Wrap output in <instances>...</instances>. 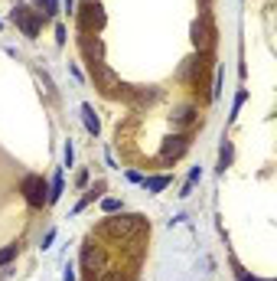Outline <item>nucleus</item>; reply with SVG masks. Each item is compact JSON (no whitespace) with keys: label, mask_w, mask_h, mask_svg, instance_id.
Here are the masks:
<instances>
[{"label":"nucleus","mask_w":277,"mask_h":281,"mask_svg":"<svg viewBox=\"0 0 277 281\" xmlns=\"http://www.w3.org/2000/svg\"><path fill=\"white\" fill-rule=\"evenodd\" d=\"M62 281H75V271H72V265L66 268V278H62Z\"/></svg>","instance_id":"dca6fc26"},{"label":"nucleus","mask_w":277,"mask_h":281,"mask_svg":"<svg viewBox=\"0 0 277 281\" xmlns=\"http://www.w3.org/2000/svg\"><path fill=\"white\" fill-rule=\"evenodd\" d=\"M193 118H196V108H193V105H183V108H176L173 125L176 128H186V125H193Z\"/></svg>","instance_id":"0eeeda50"},{"label":"nucleus","mask_w":277,"mask_h":281,"mask_svg":"<svg viewBox=\"0 0 277 281\" xmlns=\"http://www.w3.org/2000/svg\"><path fill=\"white\" fill-rule=\"evenodd\" d=\"M23 193H26V203H30V206H36V209L49 203L46 180H42V177H26V180H23Z\"/></svg>","instance_id":"7ed1b4c3"},{"label":"nucleus","mask_w":277,"mask_h":281,"mask_svg":"<svg viewBox=\"0 0 277 281\" xmlns=\"http://www.w3.org/2000/svg\"><path fill=\"white\" fill-rule=\"evenodd\" d=\"M101 229L111 235H131V232L144 229V216H114V219H104Z\"/></svg>","instance_id":"f257e3e1"},{"label":"nucleus","mask_w":277,"mask_h":281,"mask_svg":"<svg viewBox=\"0 0 277 281\" xmlns=\"http://www.w3.org/2000/svg\"><path fill=\"white\" fill-rule=\"evenodd\" d=\"M166 187H169V177H150V180H144V190L147 193H160Z\"/></svg>","instance_id":"1a4fd4ad"},{"label":"nucleus","mask_w":277,"mask_h":281,"mask_svg":"<svg viewBox=\"0 0 277 281\" xmlns=\"http://www.w3.org/2000/svg\"><path fill=\"white\" fill-rule=\"evenodd\" d=\"M72 157H75V151H72V140L66 144V167H72Z\"/></svg>","instance_id":"4468645a"},{"label":"nucleus","mask_w":277,"mask_h":281,"mask_svg":"<svg viewBox=\"0 0 277 281\" xmlns=\"http://www.w3.org/2000/svg\"><path fill=\"white\" fill-rule=\"evenodd\" d=\"M82 115H85L88 134H98V131H101V125H98V118H95V108H92V105H82Z\"/></svg>","instance_id":"6e6552de"},{"label":"nucleus","mask_w":277,"mask_h":281,"mask_svg":"<svg viewBox=\"0 0 277 281\" xmlns=\"http://www.w3.org/2000/svg\"><path fill=\"white\" fill-rule=\"evenodd\" d=\"M10 20L23 30V36H26V39H36V33H39V20H36V13H33L30 7H13V10H10Z\"/></svg>","instance_id":"f03ea898"},{"label":"nucleus","mask_w":277,"mask_h":281,"mask_svg":"<svg viewBox=\"0 0 277 281\" xmlns=\"http://www.w3.org/2000/svg\"><path fill=\"white\" fill-rule=\"evenodd\" d=\"M101 206H104V213H118V209H121V199H114V196H111V199H104Z\"/></svg>","instance_id":"ddd939ff"},{"label":"nucleus","mask_w":277,"mask_h":281,"mask_svg":"<svg viewBox=\"0 0 277 281\" xmlns=\"http://www.w3.org/2000/svg\"><path fill=\"white\" fill-rule=\"evenodd\" d=\"M104 23V13H101V7L98 4H88V7H82V30L88 33L92 26H101Z\"/></svg>","instance_id":"423d86ee"},{"label":"nucleus","mask_w":277,"mask_h":281,"mask_svg":"<svg viewBox=\"0 0 277 281\" xmlns=\"http://www.w3.org/2000/svg\"><path fill=\"white\" fill-rule=\"evenodd\" d=\"M199 177H202V170L196 167V170L189 173V180H186V187H183V193H180V196H189V193H193V187H196V180H199Z\"/></svg>","instance_id":"9d476101"},{"label":"nucleus","mask_w":277,"mask_h":281,"mask_svg":"<svg viewBox=\"0 0 277 281\" xmlns=\"http://www.w3.org/2000/svg\"><path fill=\"white\" fill-rule=\"evenodd\" d=\"M62 196V173H56V180H52V193H49V203H56Z\"/></svg>","instance_id":"f8f14e48"},{"label":"nucleus","mask_w":277,"mask_h":281,"mask_svg":"<svg viewBox=\"0 0 277 281\" xmlns=\"http://www.w3.org/2000/svg\"><path fill=\"white\" fill-rule=\"evenodd\" d=\"M16 252H20V245H7V249L0 252V268H4L7 262H13V255H16Z\"/></svg>","instance_id":"9b49d317"},{"label":"nucleus","mask_w":277,"mask_h":281,"mask_svg":"<svg viewBox=\"0 0 277 281\" xmlns=\"http://www.w3.org/2000/svg\"><path fill=\"white\" fill-rule=\"evenodd\" d=\"M186 147H189V137L186 134H176V137H169L166 144H163V160H176Z\"/></svg>","instance_id":"39448f33"},{"label":"nucleus","mask_w":277,"mask_h":281,"mask_svg":"<svg viewBox=\"0 0 277 281\" xmlns=\"http://www.w3.org/2000/svg\"><path fill=\"white\" fill-rule=\"evenodd\" d=\"M92 72H95V78H98V85H101V89L108 92V95H114V92L121 89V78L114 75L104 63H92Z\"/></svg>","instance_id":"20e7f679"},{"label":"nucleus","mask_w":277,"mask_h":281,"mask_svg":"<svg viewBox=\"0 0 277 281\" xmlns=\"http://www.w3.org/2000/svg\"><path fill=\"white\" fill-rule=\"evenodd\" d=\"M75 183H78V187H85V183H88V170H78V177H75Z\"/></svg>","instance_id":"2eb2a0df"}]
</instances>
